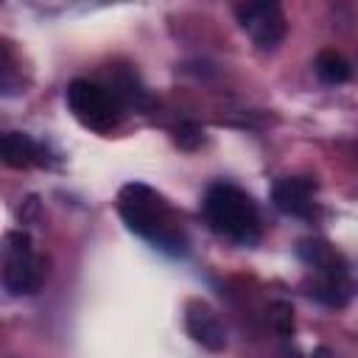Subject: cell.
<instances>
[{"mask_svg":"<svg viewBox=\"0 0 358 358\" xmlns=\"http://www.w3.org/2000/svg\"><path fill=\"white\" fill-rule=\"evenodd\" d=\"M271 324H274V330L280 336H291L294 333V308H291V302L277 299L271 305Z\"/></svg>","mask_w":358,"mask_h":358,"instance_id":"11","label":"cell"},{"mask_svg":"<svg viewBox=\"0 0 358 358\" xmlns=\"http://www.w3.org/2000/svg\"><path fill=\"white\" fill-rule=\"evenodd\" d=\"M313 70H316L319 81H324V84H344V81L352 76L350 62H347L341 53H336V50H322V53L316 56Z\"/></svg>","mask_w":358,"mask_h":358,"instance_id":"10","label":"cell"},{"mask_svg":"<svg viewBox=\"0 0 358 358\" xmlns=\"http://www.w3.org/2000/svg\"><path fill=\"white\" fill-rule=\"evenodd\" d=\"M185 330L199 347H204L210 352H221L227 347V330H224L218 313L213 310V305L204 302V299H187V305H185Z\"/></svg>","mask_w":358,"mask_h":358,"instance_id":"6","label":"cell"},{"mask_svg":"<svg viewBox=\"0 0 358 358\" xmlns=\"http://www.w3.org/2000/svg\"><path fill=\"white\" fill-rule=\"evenodd\" d=\"M3 162L8 168H31L45 165V148L25 131H6L3 134Z\"/></svg>","mask_w":358,"mask_h":358,"instance_id":"9","label":"cell"},{"mask_svg":"<svg viewBox=\"0 0 358 358\" xmlns=\"http://www.w3.org/2000/svg\"><path fill=\"white\" fill-rule=\"evenodd\" d=\"M313 190L316 185L302 176H282L271 187V201L280 213L294 218H308L313 210Z\"/></svg>","mask_w":358,"mask_h":358,"instance_id":"7","label":"cell"},{"mask_svg":"<svg viewBox=\"0 0 358 358\" xmlns=\"http://www.w3.org/2000/svg\"><path fill=\"white\" fill-rule=\"evenodd\" d=\"M64 101H67V109L70 115L84 126V129H92V131H112L120 126L123 120V101L103 84L98 81H90V78H76L67 84V92H64Z\"/></svg>","mask_w":358,"mask_h":358,"instance_id":"3","label":"cell"},{"mask_svg":"<svg viewBox=\"0 0 358 358\" xmlns=\"http://www.w3.org/2000/svg\"><path fill=\"white\" fill-rule=\"evenodd\" d=\"M235 20L260 50H274L285 39L288 25L277 3H241L235 6Z\"/></svg>","mask_w":358,"mask_h":358,"instance_id":"5","label":"cell"},{"mask_svg":"<svg viewBox=\"0 0 358 358\" xmlns=\"http://www.w3.org/2000/svg\"><path fill=\"white\" fill-rule=\"evenodd\" d=\"M201 215L215 235L238 246H255L260 241V210L255 199L229 182H213L204 190Z\"/></svg>","mask_w":358,"mask_h":358,"instance_id":"2","label":"cell"},{"mask_svg":"<svg viewBox=\"0 0 358 358\" xmlns=\"http://www.w3.org/2000/svg\"><path fill=\"white\" fill-rule=\"evenodd\" d=\"M310 358H330V352L324 350V347H319V350H313V355Z\"/></svg>","mask_w":358,"mask_h":358,"instance_id":"13","label":"cell"},{"mask_svg":"<svg viewBox=\"0 0 358 358\" xmlns=\"http://www.w3.org/2000/svg\"><path fill=\"white\" fill-rule=\"evenodd\" d=\"M299 260L316 274V277H341L347 280V263L344 257L336 252V246H330L322 238H308L296 246Z\"/></svg>","mask_w":358,"mask_h":358,"instance_id":"8","label":"cell"},{"mask_svg":"<svg viewBox=\"0 0 358 358\" xmlns=\"http://www.w3.org/2000/svg\"><path fill=\"white\" fill-rule=\"evenodd\" d=\"M45 282V260L34 252L28 232H6L3 241V288L11 296L34 294Z\"/></svg>","mask_w":358,"mask_h":358,"instance_id":"4","label":"cell"},{"mask_svg":"<svg viewBox=\"0 0 358 358\" xmlns=\"http://www.w3.org/2000/svg\"><path fill=\"white\" fill-rule=\"evenodd\" d=\"M117 213L123 224L154 243L157 249H165L171 255H182L187 246V238L179 227V218L173 215L171 204L148 185L143 182H129L117 193Z\"/></svg>","mask_w":358,"mask_h":358,"instance_id":"1","label":"cell"},{"mask_svg":"<svg viewBox=\"0 0 358 358\" xmlns=\"http://www.w3.org/2000/svg\"><path fill=\"white\" fill-rule=\"evenodd\" d=\"M173 140H176V145H179V148L193 151V148H199V145H201L204 131H201L196 123H182V126L173 131Z\"/></svg>","mask_w":358,"mask_h":358,"instance_id":"12","label":"cell"}]
</instances>
